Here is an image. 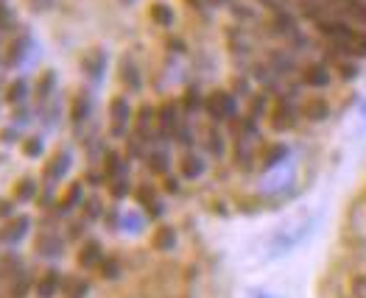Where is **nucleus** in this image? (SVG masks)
<instances>
[{
	"label": "nucleus",
	"instance_id": "obj_37",
	"mask_svg": "<svg viewBox=\"0 0 366 298\" xmlns=\"http://www.w3.org/2000/svg\"><path fill=\"white\" fill-rule=\"evenodd\" d=\"M11 26H14V14L0 3V31H9Z\"/></svg>",
	"mask_w": 366,
	"mask_h": 298
},
{
	"label": "nucleus",
	"instance_id": "obj_12",
	"mask_svg": "<svg viewBox=\"0 0 366 298\" xmlns=\"http://www.w3.org/2000/svg\"><path fill=\"white\" fill-rule=\"evenodd\" d=\"M90 293V282L84 276H67L61 279V296L64 298H87Z\"/></svg>",
	"mask_w": 366,
	"mask_h": 298
},
{
	"label": "nucleus",
	"instance_id": "obj_11",
	"mask_svg": "<svg viewBox=\"0 0 366 298\" xmlns=\"http://www.w3.org/2000/svg\"><path fill=\"white\" fill-rule=\"evenodd\" d=\"M134 198H137V204L146 209L152 217H159V215H162V204L157 201V192H154L152 184H143V187H137Z\"/></svg>",
	"mask_w": 366,
	"mask_h": 298
},
{
	"label": "nucleus",
	"instance_id": "obj_20",
	"mask_svg": "<svg viewBox=\"0 0 366 298\" xmlns=\"http://www.w3.org/2000/svg\"><path fill=\"white\" fill-rule=\"evenodd\" d=\"M17 204H29V201H34L36 198V181L34 179H20L17 184H14V195H11Z\"/></svg>",
	"mask_w": 366,
	"mask_h": 298
},
{
	"label": "nucleus",
	"instance_id": "obj_27",
	"mask_svg": "<svg viewBox=\"0 0 366 298\" xmlns=\"http://www.w3.org/2000/svg\"><path fill=\"white\" fill-rule=\"evenodd\" d=\"M84 70L90 73L92 78H98L101 70H104V53H101V51H90V53L84 56Z\"/></svg>",
	"mask_w": 366,
	"mask_h": 298
},
{
	"label": "nucleus",
	"instance_id": "obj_30",
	"mask_svg": "<svg viewBox=\"0 0 366 298\" xmlns=\"http://www.w3.org/2000/svg\"><path fill=\"white\" fill-rule=\"evenodd\" d=\"M51 92H54V73H42V78H39V84H36V101H39V103L48 101Z\"/></svg>",
	"mask_w": 366,
	"mask_h": 298
},
{
	"label": "nucleus",
	"instance_id": "obj_17",
	"mask_svg": "<svg viewBox=\"0 0 366 298\" xmlns=\"http://www.w3.org/2000/svg\"><path fill=\"white\" fill-rule=\"evenodd\" d=\"M29 36H17L11 45H9V53H6V64L9 67H14V64H20V61L26 59V53H29Z\"/></svg>",
	"mask_w": 366,
	"mask_h": 298
},
{
	"label": "nucleus",
	"instance_id": "obj_36",
	"mask_svg": "<svg viewBox=\"0 0 366 298\" xmlns=\"http://www.w3.org/2000/svg\"><path fill=\"white\" fill-rule=\"evenodd\" d=\"M182 103H184V112H196V109H199V103H202V101H199V92L187 90L184 92V98H182Z\"/></svg>",
	"mask_w": 366,
	"mask_h": 298
},
{
	"label": "nucleus",
	"instance_id": "obj_16",
	"mask_svg": "<svg viewBox=\"0 0 366 298\" xmlns=\"http://www.w3.org/2000/svg\"><path fill=\"white\" fill-rule=\"evenodd\" d=\"M302 78L307 87H325V84H330V70L325 64H310L302 73Z\"/></svg>",
	"mask_w": 366,
	"mask_h": 298
},
{
	"label": "nucleus",
	"instance_id": "obj_28",
	"mask_svg": "<svg viewBox=\"0 0 366 298\" xmlns=\"http://www.w3.org/2000/svg\"><path fill=\"white\" fill-rule=\"evenodd\" d=\"M98 270H101L104 279H118V276H121V262H118L115 257H104V260L98 262Z\"/></svg>",
	"mask_w": 366,
	"mask_h": 298
},
{
	"label": "nucleus",
	"instance_id": "obj_22",
	"mask_svg": "<svg viewBox=\"0 0 366 298\" xmlns=\"http://www.w3.org/2000/svg\"><path fill=\"white\" fill-rule=\"evenodd\" d=\"M87 115H90V95L79 92V95H76V101H73L70 118H73V123H81V120H87Z\"/></svg>",
	"mask_w": 366,
	"mask_h": 298
},
{
	"label": "nucleus",
	"instance_id": "obj_39",
	"mask_svg": "<svg viewBox=\"0 0 366 298\" xmlns=\"http://www.w3.org/2000/svg\"><path fill=\"white\" fill-rule=\"evenodd\" d=\"M0 143H3V145L17 143V128H3V131H0Z\"/></svg>",
	"mask_w": 366,
	"mask_h": 298
},
{
	"label": "nucleus",
	"instance_id": "obj_38",
	"mask_svg": "<svg viewBox=\"0 0 366 298\" xmlns=\"http://www.w3.org/2000/svg\"><path fill=\"white\" fill-rule=\"evenodd\" d=\"M14 215V204L9 198H0V220H9Z\"/></svg>",
	"mask_w": 366,
	"mask_h": 298
},
{
	"label": "nucleus",
	"instance_id": "obj_18",
	"mask_svg": "<svg viewBox=\"0 0 366 298\" xmlns=\"http://www.w3.org/2000/svg\"><path fill=\"white\" fill-rule=\"evenodd\" d=\"M123 173H126V162L121 159V153L109 150L107 159H104V176L112 181V179H121Z\"/></svg>",
	"mask_w": 366,
	"mask_h": 298
},
{
	"label": "nucleus",
	"instance_id": "obj_7",
	"mask_svg": "<svg viewBox=\"0 0 366 298\" xmlns=\"http://www.w3.org/2000/svg\"><path fill=\"white\" fill-rule=\"evenodd\" d=\"M104 260V248H101V242L98 240H87L81 248H79V257H76V262H79V268H98V262Z\"/></svg>",
	"mask_w": 366,
	"mask_h": 298
},
{
	"label": "nucleus",
	"instance_id": "obj_29",
	"mask_svg": "<svg viewBox=\"0 0 366 298\" xmlns=\"http://www.w3.org/2000/svg\"><path fill=\"white\" fill-rule=\"evenodd\" d=\"M121 81L123 84H129L132 90H137L140 87V78H137V70H134V64L129 59L121 61Z\"/></svg>",
	"mask_w": 366,
	"mask_h": 298
},
{
	"label": "nucleus",
	"instance_id": "obj_42",
	"mask_svg": "<svg viewBox=\"0 0 366 298\" xmlns=\"http://www.w3.org/2000/svg\"><path fill=\"white\" fill-rule=\"evenodd\" d=\"M193 6H215V3H221V0H190Z\"/></svg>",
	"mask_w": 366,
	"mask_h": 298
},
{
	"label": "nucleus",
	"instance_id": "obj_13",
	"mask_svg": "<svg viewBox=\"0 0 366 298\" xmlns=\"http://www.w3.org/2000/svg\"><path fill=\"white\" fill-rule=\"evenodd\" d=\"M34 248L42 254V257H59L61 254V240L54 232H39L34 240Z\"/></svg>",
	"mask_w": 366,
	"mask_h": 298
},
{
	"label": "nucleus",
	"instance_id": "obj_41",
	"mask_svg": "<svg viewBox=\"0 0 366 298\" xmlns=\"http://www.w3.org/2000/svg\"><path fill=\"white\" fill-rule=\"evenodd\" d=\"M165 190H168V192H177V190H179L177 179H165Z\"/></svg>",
	"mask_w": 366,
	"mask_h": 298
},
{
	"label": "nucleus",
	"instance_id": "obj_24",
	"mask_svg": "<svg viewBox=\"0 0 366 298\" xmlns=\"http://www.w3.org/2000/svg\"><path fill=\"white\" fill-rule=\"evenodd\" d=\"M338 6L358 23H366V0H338Z\"/></svg>",
	"mask_w": 366,
	"mask_h": 298
},
{
	"label": "nucleus",
	"instance_id": "obj_9",
	"mask_svg": "<svg viewBox=\"0 0 366 298\" xmlns=\"http://www.w3.org/2000/svg\"><path fill=\"white\" fill-rule=\"evenodd\" d=\"M70 168V153L67 150H59V153H54L51 156V162H45V170H42V176L48 181H56L64 176V170Z\"/></svg>",
	"mask_w": 366,
	"mask_h": 298
},
{
	"label": "nucleus",
	"instance_id": "obj_34",
	"mask_svg": "<svg viewBox=\"0 0 366 298\" xmlns=\"http://www.w3.org/2000/svg\"><path fill=\"white\" fill-rule=\"evenodd\" d=\"M149 168L154 173H168V156L165 153H152L149 156Z\"/></svg>",
	"mask_w": 366,
	"mask_h": 298
},
{
	"label": "nucleus",
	"instance_id": "obj_21",
	"mask_svg": "<svg viewBox=\"0 0 366 298\" xmlns=\"http://www.w3.org/2000/svg\"><path fill=\"white\" fill-rule=\"evenodd\" d=\"M26 95H29V84H26L23 78H17V81H11V84L6 87V103L17 106V103L26 101Z\"/></svg>",
	"mask_w": 366,
	"mask_h": 298
},
{
	"label": "nucleus",
	"instance_id": "obj_5",
	"mask_svg": "<svg viewBox=\"0 0 366 298\" xmlns=\"http://www.w3.org/2000/svg\"><path fill=\"white\" fill-rule=\"evenodd\" d=\"M157 128L159 137H174L179 134V106L174 101H162L157 109Z\"/></svg>",
	"mask_w": 366,
	"mask_h": 298
},
{
	"label": "nucleus",
	"instance_id": "obj_23",
	"mask_svg": "<svg viewBox=\"0 0 366 298\" xmlns=\"http://www.w3.org/2000/svg\"><path fill=\"white\" fill-rule=\"evenodd\" d=\"M327 101L325 98H310L305 103V118L307 120H325L327 118Z\"/></svg>",
	"mask_w": 366,
	"mask_h": 298
},
{
	"label": "nucleus",
	"instance_id": "obj_32",
	"mask_svg": "<svg viewBox=\"0 0 366 298\" xmlns=\"http://www.w3.org/2000/svg\"><path fill=\"white\" fill-rule=\"evenodd\" d=\"M20 148H23V156L36 159V156H42V140H39V137H26Z\"/></svg>",
	"mask_w": 366,
	"mask_h": 298
},
{
	"label": "nucleus",
	"instance_id": "obj_43",
	"mask_svg": "<svg viewBox=\"0 0 366 298\" xmlns=\"http://www.w3.org/2000/svg\"><path fill=\"white\" fill-rule=\"evenodd\" d=\"M123 3H134V0H123Z\"/></svg>",
	"mask_w": 366,
	"mask_h": 298
},
{
	"label": "nucleus",
	"instance_id": "obj_35",
	"mask_svg": "<svg viewBox=\"0 0 366 298\" xmlns=\"http://www.w3.org/2000/svg\"><path fill=\"white\" fill-rule=\"evenodd\" d=\"M31 287V279L26 273H20V282H14V287H11V298H26Z\"/></svg>",
	"mask_w": 366,
	"mask_h": 298
},
{
	"label": "nucleus",
	"instance_id": "obj_31",
	"mask_svg": "<svg viewBox=\"0 0 366 298\" xmlns=\"http://www.w3.org/2000/svg\"><path fill=\"white\" fill-rule=\"evenodd\" d=\"M6 276H20V260L11 254H6L0 260V279H6Z\"/></svg>",
	"mask_w": 366,
	"mask_h": 298
},
{
	"label": "nucleus",
	"instance_id": "obj_10",
	"mask_svg": "<svg viewBox=\"0 0 366 298\" xmlns=\"http://www.w3.org/2000/svg\"><path fill=\"white\" fill-rule=\"evenodd\" d=\"M154 123H157V109H152L149 103H143L137 109V118H134V134H137V140H146L149 137Z\"/></svg>",
	"mask_w": 366,
	"mask_h": 298
},
{
	"label": "nucleus",
	"instance_id": "obj_19",
	"mask_svg": "<svg viewBox=\"0 0 366 298\" xmlns=\"http://www.w3.org/2000/svg\"><path fill=\"white\" fill-rule=\"evenodd\" d=\"M179 170H182L184 179H199L204 173V162L196 153H184L182 162H179Z\"/></svg>",
	"mask_w": 366,
	"mask_h": 298
},
{
	"label": "nucleus",
	"instance_id": "obj_33",
	"mask_svg": "<svg viewBox=\"0 0 366 298\" xmlns=\"http://www.w3.org/2000/svg\"><path fill=\"white\" fill-rule=\"evenodd\" d=\"M109 195H112V198H126V195H129V181L123 179H112L109 181Z\"/></svg>",
	"mask_w": 366,
	"mask_h": 298
},
{
	"label": "nucleus",
	"instance_id": "obj_6",
	"mask_svg": "<svg viewBox=\"0 0 366 298\" xmlns=\"http://www.w3.org/2000/svg\"><path fill=\"white\" fill-rule=\"evenodd\" d=\"M61 276L56 268H48L39 279H36V284H34V290H36V298H54L56 293H61Z\"/></svg>",
	"mask_w": 366,
	"mask_h": 298
},
{
	"label": "nucleus",
	"instance_id": "obj_26",
	"mask_svg": "<svg viewBox=\"0 0 366 298\" xmlns=\"http://www.w3.org/2000/svg\"><path fill=\"white\" fill-rule=\"evenodd\" d=\"M285 145H266L263 153H260V162H263V168H274L277 162H282L285 159Z\"/></svg>",
	"mask_w": 366,
	"mask_h": 298
},
{
	"label": "nucleus",
	"instance_id": "obj_2",
	"mask_svg": "<svg viewBox=\"0 0 366 298\" xmlns=\"http://www.w3.org/2000/svg\"><path fill=\"white\" fill-rule=\"evenodd\" d=\"M129 123H132V106L123 95H115L109 101V131H112V137H123Z\"/></svg>",
	"mask_w": 366,
	"mask_h": 298
},
{
	"label": "nucleus",
	"instance_id": "obj_25",
	"mask_svg": "<svg viewBox=\"0 0 366 298\" xmlns=\"http://www.w3.org/2000/svg\"><path fill=\"white\" fill-rule=\"evenodd\" d=\"M152 20L157 26H162V29H168L171 23H174V11H171V6H165V3H154L152 6Z\"/></svg>",
	"mask_w": 366,
	"mask_h": 298
},
{
	"label": "nucleus",
	"instance_id": "obj_15",
	"mask_svg": "<svg viewBox=\"0 0 366 298\" xmlns=\"http://www.w3.org/2000/svg\"><path fill=\"white\" fill-rule=\"evenodd\" d=\"M81 198H84V190H81V181H73V184H67V190L61 192L59 198V212L64 215V212H70V209H76L79 204H81Z\"/></svg>",
	"mask_w": 366,
	"mask_h": 298
},
{
	"label": "nucleus",
	"instance_id": "obj_8",
	"mask_svg": "<svg viewBox=\"0 0 366 298\" xmlns=\"http://www.w3.org/2000/svg\"><path fill=\"white\" fill-rule=\"evenodd\" d=\"M294 123H297V112L285 101H280L274 112H272V128L274 131H288V128H294Z\"/></svg>",
	"mask_w": 366,
	"mask_h": 298
},
{
	"label": "nucleus",
	"instance_id": "obj_1",
	"mask_svg": "<svg viewBox=\"0 0 366 298\" xmlns=\"http://www.w3.org/2000/svg\"><path fill=\"white\" fill-rule=\"evenodd\" d=\"M319 31L350 56H366V34L347 23H319Z\"/></svg>",
	"mask_w": 366,
	"mask_h": 298
},
{
	"label": "nucleus",
	"instance_id": "obj_40",
	"mask_svg": "<svg viewBox=\"0 0 366 298\" xmlns=\"http://www.w3.org/2000/svg\"><path fill=\"white\" fill-rule=\"evenodd\" d=\"M84 212H87V217H90V220L101 217V207H98V201H95V198H90V201H87V209H84Z\"/></svg>",
	"mask_w": 366,
	"mask_h": 298
},
{
	"label": "nucleus",
	"instance_id": "obj_14",
	"mask_svg": "<svg viewBox=\"0 0 366 298\" xmlns=\"http://www.w3.org/2000/svg\"><path fill=\"white\" fill-rule=\"evenodd\" d=\"M177 245V229L174 226H157L152 235V248L154 251H174Z\"/></svg>",
	"mask_w": 366,
	"mask_h": 298
},
{
	"label": "nucleus",
	"instance_id": "obj_4",
	"mask_svg": "<svg viewBox=\"0 0 366 298\" xmlns=\"http://www.w3.org/2000/svg\"><path fill=\"white\" fill-rule=\"evenodd\" d=\"M31 217L29 215H11L9 220L0 223V242L3 245H17L20 240L29 235Z\"/></svg>",
	"mask_w": 366,
	"mask_h": 298
},
{
	"label": "nucleus",
	"instance_id": "obj_3",
	"mask_svg": "<svg viewBox=\"0 0 366 298\" xmlns=\"http://www.w3.org/2000/svg\"><path fill=\"white\" fill-rule=\"evenodd\" d=\"M204 109H207V115L213 120H229L235 115V98L229 95V92L224 90H215L207 95V101H204Z\"/></svg>",
	"mask_w": 366,
	"mask_h": 298
}]
</instances>
